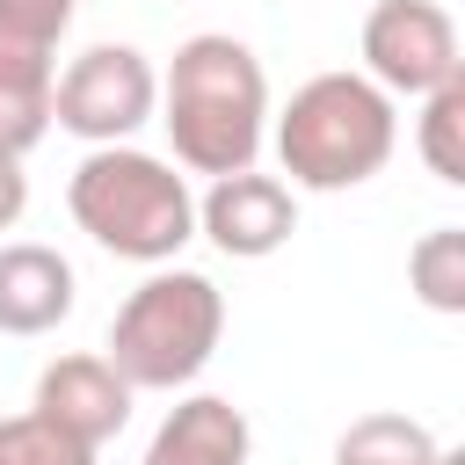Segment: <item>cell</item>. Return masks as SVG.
Returning <instances> with one entry per match:
<instances>
[{"instance_id": "11", "label": "cell", "mask_w": 465, "mask_h": 465, "mask_svg": "<svg viewBox=\"0 0 465 465\" xmlns=\"http://www.w3.org/2000/svg\"><path fill=\"white\" fill-rule=\"evenodd\" d=\"M51 58L0 44V153H29L51 131Z\"/></svg>"}, {"instance_id": "18", "label": "cell", "mask_w": 465, "mask_h": 465, "mask_svg": "<svg viewBox=\"0 0 465 465\" xmlns=\"http://www.w3.org/2000/svg\"><path fill=\"white\" fill-rule=\"evenodd\" d=\"M436 465H465V458H458V450H443V458H436Z\"/></svg>"}, {"instance_id": "15", "label": "cell", "mask_w": 465, "mask_h": 465, "mask_svg": "<svg viewBox=\"0 0 465 465\" xmlns=\"http://www.w3.org/2000/svg\"><path fill=\"white\" fill-rule=\"evenodd\" d=\"M0 465H94V450L65 443L36 414H0Z\"/></svg>"}, {"instance_id": "1", "label": "cell", "mask_w": 465, "mask_h": 465, "mask_svg": "<svg viewBox=\"0 0 465 465\" xmlns=\"http://www.w3.org/2000/svg\"><path fill=\"white\" fill-rule=\"evenodd\" d=\"M160 124L189 174H240L269 131V73L240 36H189L160 80Z\"/></svg>"}, {"instance_id": "4", "label": "cell", "mask_w": 465, "mask_h": 465, "mask_svg": "<svg viewBox=\"0 0 465 465\" xmlns=\"http://www.w3.org/2000/svg\"><path fill=\"white\" fill-rule=\"evenodd\" d=\"M225 334V298L196 269H153L109 320V363L131 392H174L189 385Z\"/></svg>"}, {"instance_id": "2", "label": "cell", "mask_w": 465, "mask_h": 465, "mask_svg": "<svg viewBox=\"0 0 465 465\" xmlns=\"http://www.w3.org/2000/svg\"><path fill=\"white\" fill-rule=\"evenodd\" d=\"M65 203H73V225L94 247L124 254V262H153L160 269V262H174L196 240V196H189V182L167 160L138 153V145H94L73 167Z\"/></svg>"}, {"instance_id": "5", "label": "cell", "mask_w": 465, "mask_h": 465, "mask_svg": "<svg viewBox=\"0 0 465 465\" xmlns=\"http://www.w3.org/2000/svg\"><path fill=\"white\" fill-rule=\"evenodd\" d=\"M153 109H160V73L131 44H87L51 80V124L87 145H124L138 124H153Z\"/></svg>"}, {"instance_id": "12", "label": "cell", "mask_w": 465, "mask_h": 465, "mask_svg": "<svg viewBox=\"0 0 465 465\" xmlns=\"http://www.w3.org/2000/svg\"><path fill=\"white\" fill-rule=\"evenodd\" d=\"M436 458H443V443L414 414H363L334 443V465H436Z\"/></svg>"}, {"instance_id": "7", "label": "cell", "mask_w": 465, "mask_h": 465, "mask_svg": "<svg viewBox=\"0 0 465 465\" xmlns=\"http://www.w3.org/2000/svg\"><path fill=\"white\" fill-rule=\"evenodd\" d=\"M196 232H203L218 254H232V262H262V254H276V247L298 232L291 182L254 174V167H240V174H211V196L196 203Z\"/></svg>"}, {"instance_id": "6", "label": "cell", "mask_w": 465, "mask_h": 465, "mask_svg": "<svg viewBox=\"0 0 465 465\" xmlns=\"http://www.w3.org/2000/svg\"><path fill=\"white\" fill-rule=\"evenodd\" d=\"M458 73V22L436 0H378L363 15V80H378L385 94H429Z\"/></svg>"}, {"instance_id": "10", "label": "cell", "mask_w": 465, "mask_h": 465, "mask_svg": "<svg viewBox=\"0 0 465 465\" xmlns=\"http://www.w3.org/2000/svg\"><path fill=\"white\" fill-rule=\"evenodd\" d=\"M138 465H247V414L218 392H189L167 407Z\"/></svg>"}, {"instance_id": "8", "label": "cell", "mask_w": 465, "mask_h": 465, "mask_svg": "<svg viewBox=\"0 0 465 465\" xmlns=\"http://www.w3.org/2000/svg\"><path fill=\"white\" fill-rule=\"evenodd\" d=\"M29 414L51 421L65 443L102 450V443L124 436V421H131V385L116 378L109 356H58V363H44Z\"/></svg>"}, {"instance_id": "16", "label": "cell", "mask_w": 465, "mask_h": 465, "mask_svg": "<svg viewBox=\"0 0 465 465\" xmlns=\"http://www.w3.org/2000/svg\"><path fill=\"white\" fill-rule=\"evenodd\" d=\"M73 29V0H0V44L15 51H58V36Z\"/></svg>"}, {"instance_id": "3", "label": "cell", "mask_w": 465, "mask_h": 465, "mask_svg": "<svg viewBox=\"0 0 465 465\" xmlns=\"http://www.w3.org/2000/svg\"><path fill=\"white\" fill-rule=\"evenodd\" d=\"M400 145L392 94L363 73H312L276 116V160L298 189H356Z\"/></svg>"}, {"instance_id": "13", "label": "cell", "mask_w": 465, "mask_h": 465, "mask_svg": "<svg viewBox=\"0 0 465 465\" xmlns=\"http://www.w3.org/2000/svg\"><path fill=\"white\" fill-rule=\"evenodd\" d=\"M407 283L429 312H465V225H436L407 254Z\"/></svg>"}, {"instance_id": "14", "label": "cell", "mask_w": 465, "mask_h": 465, "mask_svg": "<svg viewBox=\"0 0 465 465\" xmlns=\"http://www.w3.org/2000/svg\"><path fill=\"white\" fill-rule=\"evenodd\" d=\"M421 160L436 182H465V73L421 94Z\"/></svg>"}, {"instance_id": "17", "label": "cell", "mask_w": 465, "mask_h": 465, "mask_svg": "<svg viewBox=\"0 0 465 465\" xmlns=\"http://www.w3.org/2000/svg\"><path fill=\"white\" fill-rule=\"evenodd\" d=\"M29 211V174H22V153H0V232H15V218Z\"/></svg>"}, {"instance_id": "9", "label": "cell", "mask_w": 465, "mask_h": 465, "mask_svg": "<svg viewBox=\"0 0 465 465\" xmlns=\"http://www.w3.org/2000/svg\"><path fill=\"white\" fill-rule=\"evenodd\" d=\"M73 262L44 240L0 247V334H51L73 312Z\"/></svg>"}]
</instances>
